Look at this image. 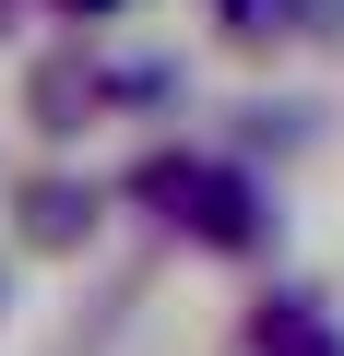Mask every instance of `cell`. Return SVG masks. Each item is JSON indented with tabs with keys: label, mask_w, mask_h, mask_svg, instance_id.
Masks as SVG:
<instances>
[{
	"label": "cell",
	"mask_w": 344,
	"mask_h": 356,
	"mask_svg": "<svg viewBox=\"0 0 344 356\" xmlns=\"http://www.w3.org/2000/svg\"><path fill=\"white\" fill-rule=\"evenodd\" d=\"M190 226L214 238V250H261V191H249V178H190Z\"/></svg>",
	"instance_id": "obj_1"
},
{
	"label": "cell",
	"mask_w": 344,
	"mask_h": 356,
	"mask_svg": "<svg viewBox=\"0 0 344 356\" xmlns=\"http://www.w3.org/2000/svg\"><path fill=\"white\" fill-rule=\"evenodd\" d=\"M261 356H344V332H320V297H273L261 309Z\"/></svg>",
	"instance_id": "obj_2"
},
{
	"label": "cell",
	"mask_w": 344,
	"mask_h": 356,
	"mask_svg": "<svg viewBox=\"0 0 344 356\" xmlns=\"http://www.w3.org/2000/svg\"><path fill=\"white\" fill-rule=\"evenodd\" d=\"M83 226H95V202L72 191V178H36V191H24V238H48V250H72Z\"/></svg>",
	"instance_id": "obj_3"
},
{
	"label": "cell",
	"mask_w": 344,
	"mask_h": 356,
	"mask_svg": "<svg viewBox=\"0 0 344 356\" xmlns=\"http://www.w3.org/2000/svg\"><path fill=\"white\" fill-rule=\"evenodd\" d=\"M273 13H297V0H226V24H238V36H285Z\"/></svg>",
	"instance_id": "obj_4"
},
{
	"label": "cell",
	"mask_w": 344,
	"mask_h": 356,
	"mask_svg": "<svg viewBox=\"0 0 344 356\" xmlns=\"http://www.w3.org/2000/svg\"><path fill=\"white\" fill-rule=\"evenodd\" d=\"M72 13H83V24H95V13H119V0H72Z\"/></svg>",
	"instance_id": "obj_5"
}]
</instances>
